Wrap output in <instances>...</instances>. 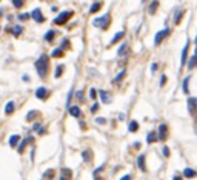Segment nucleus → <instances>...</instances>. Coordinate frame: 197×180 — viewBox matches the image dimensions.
I'll list each match as a JSON object with an SVG mask.
<instances>
[{
	"label": "nucleus",
	"mask_w": 197,
	"mask_h": 180,
	"mask_svg": "<svg viewBox=\"0 0 197 180\" xmlns=\"http://www.w3.org/2000/svg\"><path fill=\"white\" fill-rule=\"evenodd\" d=\"M34 66L37 69V74L40 75V77H46L48 74V69H49V56H46V54H42V56L36 60Z\"/></svg>",
	"instance_id": "f257e3e1"
},
{
	"label": "nucleus",
	"mask_w": 197,
	"mask_h": 180,
	"mask_svg": "<svg viewBox=\"0 0 197 180\" xmlns=\"http://www.w3.org/2000/svg\"><path fill=\"white\" fill-rule=\"evenodd\" d=\"M109 22H111V15L105 14V15H102V17H97V19L92 20V25H94L96 28H98V29H106Z\"/></svg>",
	"instance_id": "f03ea898"
},
{
	"label": "nucleus",
	"mask_w": 197,
	"mask_h": 180,
	"mask_svg": "<svg viewBox=\"0 0 197 180\" xmlns=\"http://www.w3.org/2000/svg\"><path fill=\"white\" fill-rule=\"evenodd\" d=\"M71 15H73V11H62V13L54 19V23L56 25H65L71 19Z\"/></svg>",
	"instance_id": "7ed1b4c3"
},
{
	"label": "nucleus",
	"mask_w": 197,
	"mask_h": 180,
	"mask_svg": "<svg viewBox=\"0 0 197 180\" xmlns=\"http://www.w3.org/2000/svg\"><path fill=\"white\" fill-rule=\"evenodd\" d=\"M169 34V28H165V29H162V31H159L156 37H154V45H160L162 40L165 39V37Z\"/></svg>",
	"instance_id": "20e7f679"
},
{
	"label": "nucleus",
	"mask_w": 197,
	"mask_h": 180,
	"mask_svg": "<svg viewBox=\"0 0 197 180\" xmlns=\"http://www.w3.org/2000/svg\"><path fill=\"white\" fill-rule=\"evenodd\" d=\"M48 96H49V91L45 88V86H40V88L36 89V97H37V99L45 100V99H48Z\"/></svg>",
	"instance_id": "39448f33"
},
{
	"label": "nucleus",
	"mask_w": 197,
	"mask_h": 180,
	"mask_svg": "<svg viewBox=\"0 0 197 180\" xmlns=\"http://www.w3.org/2000/svg\"><path fill=\"white\" fill-rule=\"evenodd\" d=\"M166 135H168V126L165 123H162L159 126V140L160 142H165L166 140Z\"/></svg>",
	"instance_id": "423d86ee"
},
{
	"label": "nucleus",
	"mask_w": 197,
	"mask_h": 180,
	"mask_svg": "<svg viewBox=\"0 0 197 180\" xmlns=\"http://www.w3.org/2000/svg\"><path fill=\"white\" fill-rule=\"evenodd\" d=\"M31 17L34 19L36 22H39V23H43V22H45V17H43L40 8H36L34 11H32V13H31Z\"/></svg>",
	"instance_id": "0eeeda50"
},
{
	"label": "nucleus",
	"mask_w": 197,
	"mask_h": 180,
	"mask_svg": "<svg viewBox=\"0 0 197 180\" xmlns=\"http://www.w3.org/2000/svg\"><path fill=\"white\" fill-rule=\"evenodd\" d=\"M188 110H189L191 114H194L197 111V99H194V97L188 99Z\"/></svg>",
	"instance_id": "6e6552de"
},
{
	"label": "nucleus",
	"mask_w": 197,
	"mask_h": 180,
	"mask_svg": "<svg viewBox=\"0 0 197 180\" xmlns=\"http://www.w3.org/2000/svg\"><path fill=\"white\" fill-rule=\"evenodd\" d=\"M98 96H100V99H102V102H103V103H111V100H112V97L109 96L106 91H103V89L98 91Z\"/></svg>",
	"instance_id": "1a4fd4ad"
},
{
	"label": "nucleus",
	"mask_w": 197,
	"mask_h": 180,
	"mask_svg": "<svg viewBox=\"0 0 197 180\" xmlns=\"http://www.w3.org/2000/svg\"><path fill=\"white\" fill-rule=\"evenodd\" d=\"M68 111H69V114L73 117H80V108L79 106H75V105H69V108H68Z\"/></svg>",
	"instance_id": "9d476101"
},
{
	"label": "nucleus",
	"mask_w": 197,
	"mask_h": 180,
	"mask_svg": "<svg viewBox=\"0 0 197 180\" xmlns=\"http://www.w3.org/2000/svg\"><path fill=\"white\" fill-rule=\"evenodd\" d=\"M183 176L187 179H194V177H197V171L191 170V168H185V170H183Z\"/></svg>",
	"instance_id": "9b49d317"
},
{
	"label": "nucleus",
	"mask_w": 197,
	"mask_h": 180,
	"mask_svg": "<svg viewBox=\"0 0 197 180\" xmlns=\"http://www.w3.org/2000/svg\"><path fill=\"white\" fill-rule=\"evenodd\" d=\"M137 166H139L143 172L146 171V166H145V156H143V154H140V156L137 157Z\"/></svg>",
	"instance_id": "f8f14e48"
},
{
	"label": "nucleus",
	"mask_w": 197,
	"mask_h": 180,
	"mask_svg": "<svg viewBox=\"0 0 197 180\" xmlns=\"http://www.w3.org/2000/svg\"><path fill=\"white\" fill-rule=\"evenodd\" d=\"M14 108H15L14 102H13V100H9V102L6 103V108H5V114H6V116H9V114H13V112H14Z\"/></svg>",
	"instance_id": "ddd939ff"
},
{
	"label": "nucleus",
	"mask_w": 197,
	"mask_h": 180,
	"mask_svg": "<svg viewBox=\"0 0 197 180\" xmlns=\"http://www.w3.org/2000/svg\"><path fill=\"white\" fill-rule=\"evenodd\" d=\"M39 111H36V110H32V111H29L28 114H26V120H28V122H32V120H36L37 117H39Z\"/></svg>",
	"instance_id": "4468645a"
},
{
	"label": "nucleus",
	"mask_w": 197,
	"mask_h": 180,
	"mask_svg": "<svg viewBox=\"0 0 197 180\" xmlns=\"http://www.w3.org/2000/svg\"><path fill=\"white\" fill-rule=\"evenodd\" d=\"M188 48H189V42H187V45L182 50V65L187 63V59H188Z\"/></svg>",
	"instance_id": "2eb2a0df"
},
{
	"label": "nucleus",
	"mask_w": 197,
	"mask_h": 180,
	"mask_svg": "<svg viewBox=\"0 0 197 180\" xmlns=\"http://www.w3.org/2000/svg\"><path fill=\"white\" fill-rule=\"evenodd\" d=\"M157 6H159V0H152L151 5H149V9H148V13H149L151 15H152V14H156Z\"/></svg>",
	"instance_id": "dca6fc26"
},
{
	"label": "nucleus",
	"mask_w": 197,
	"mask_h": 180,
	"mask_svg": "<svg viewBox=\"0 0 197 180\" xmlns=\"http://www.w3.org/2000/svg\"><path fill=\"white\" fill-rule=\"evenodd\" d=\"M156 140H159V134H156V133H149L146 135V142L148 143H154Z\"/></svg>",
	"instance_id": "f3484780"
},
{
	"label": "nucleus",
	"mask_w": 197,
	"mask_h": 180,
	"mask_svg": "<svg viewBox=\"0 0 197 180\" xmlns=\"http://www.w3.org/2000/svg\"><path fill=\"white\" fill-rule=\"evenodd\" d=\"M19 140H20V137H19V135H17V134L11 135V137H9V146H13V148H14V146H17V143H19Z\"/></svg>",
	"instance_id": "a211bd4d"
},
{
	"label": "nucleus",
	"mask_w": 197,
	"mask_h": 180,
	"mask_svg": "<svg viewBox=\"0 0 197 180\" xmlns=\"http://www.w3.org/2000/svg\"><path fill=\"white\" fill-rule=\"evenodd\" d=\"M123 36H125V31H119L117 34L112 37V40H111V43H109V45H114V43H117V42H119L120 39H122Z\"/></svg>",
	"instance_id": "6ab92c4d"
},
{
	"label": "nucleus",
	"mask_w": 197,
	"mask_h": 180,
	"mask_svg": "<svg viewBox=\"0 0 197 180\" xmlns=\"http://www.w3.org/2000/svg\"><path fill=\"white\" fill-rule=\"evenodd\" d=\"M137 129H139V123L136 122V120L129 122V126H128V131H129V133H136Z\"/></svg>",
	"instance_id": "aec40b11"
},
{
	"label": "nucleus",
	"mask_w": 197,
	"mask_h": 180,
	"mask_svg": "<svg viewBox=\"0 0 197 180\" xmlns=\"http://www.w3.org/2000/svg\"><path fill=\"white\" fill-rule=\"evenodd\" d=\"M54 36H56V31H54V29L46 31V34H45V40H46V42H52Z\"/></svg>",
	"instance_id": "412c9836"
},
{
	"label": "nucleus",
	"mask_w": 197,
	"mask_h": 180,
	"mask_svg": "<svg viewBox=\"0 0 197 180\" xmlns=\"http://www.w3.org/2000/svg\"><path fill=\"white\" fill-rule=\"evenodd\" d=\"M62 56H63V50H62V48H57V50H54L52 54H51V57H56V59L62 57Z\"/></svg>",
	"instance_id": "4be33fe9"
},
{
	"label": "nucleus",
	"mask_w": 197,
	"mask_h": 180,
	"mask_svg": "<svg viewBox=\"0 0 197 180\" xmlns=\"http://www.w3.org/2000/svg\"><path fill=\"white\" fill-rule=\"evenodd\" d=\"M28 142H32V137H28L26 140H23V142L20 143V146H19V152H20V154L23 152V149H25V146H26V143H28Z\"/></svg>",
	"instance_id": "5701e85b"
},
{
	"label": "nucleus",
	"mask_w": 197,
	"mask_h": 180,
	"mask_svg": "<svg viewBox=\"0 0 197 180\" xmlns=\"http://www.w3.org/2000/svg\"><path fill=\"white\" fill-rule=\"evenodd\" d=\"M100 6H102V3H100V2H96V3H92V6L89 8V13H97V11L100 9Z\"/></svg>",
	"instance_id": "b1692460"
},
{
	"label": "nucleus",
	"mask_w": 197,
	"mask_h": 180,
	"mask_svg": "<svg viewBox=\"0 0 197 180\" xmlns=\"http://www.w3.org/2000/svg\"><path fill=\"white\" fill-rule=\"evenodd\" d=\"M63 69H65V66H63V65H59V66L56 68V73H54V77H56V79H59V77H60V74L63 73Z\"/></svg>",
	"instance_id": "393cba45"
},
{
	"label": "nucleus",
	"mask_w": 197,
	"mask_h": 180,
	"mask_svg": "<svg viewBox=\"0 0 197 180\" xmlns=\"http://www.w3.org/2000/svg\"><path fill=\"white\" fill-rule=\"evenodd\" d=\"M126 50H128V43H122V46L119 48L117 54H119V56H122V54H125V52H126Z\"/></svg>",
	"instance_id": "a878e982"
},
{
	"label": "nucleus",
	"mask_w": 197,
	"mask_h": 180,
	"mask_svg": "<svg viewBox=\"0 0 197 180\" xmlns=\"http://www.w3.org/2000/svg\"><path fill=\"white\" fill-rule=\"evenodd\" d=\"M125 74H126V71H125V69H123V71H120V74L117 75L116 79H114V83H120V80H122V79L125 77Z\"/></svg>",
	"instance_id": "bb28decb"
},
{
	"label": "nucleus",
	"mask_w": 197,
	"mask_h": 180,
	"mask_svg": "<svg viewBox=\"0 0 197 180\" xmlns=\"http://www.w3.org/2000/svg\"><path fill=\"white\" fill-rule=\"evenodd\" d=\"M62 177H65V179H69L71 177V170H68V168H63L62 170Z\"/></svg>",
	"instance_id": "cd10ccee"
},
{
	"label": "nucleus",
	"mask_w": 197,
	"mask_h": 180,
	"mask_svg": "<svg viewBox=\"0 0 197 180\" xmlns=\"http://www.w3.org/2000/svg\"><path fill=\"white\" fill-rule=\"evenodd\" d=\"M13 32H14V36H20L22 32H23V28L17 25V26H14V28H13Z\"/></svg>",
	"instance_id": "c85d7f7f"
},
{
	"label": "nucleus",
	"mask_w": 197,
	"mask_h": 180,
	"mask_svg": "<svg viewBox=\"0 0 197 180\" xmlns=\"http://www.w3.org/2000/svg\"><path fill=\"white\" fill-rule=\"evenodd\" d=\"M82 156H83V160H86V162L91 160V151L89 149L88 151H83V152H82Z\"/></svg>",
	"instance_id": "c756f323"
},
{
	"label": "nucleus",
	"mask_w": 197,
	"mask_h": 180,
	"mask_svg": "<svg viewBox=\"0 0 197 180\" xmlns=\"http://www.w3.org/2000/svg\"><path fill=\"white\" fill-rule=\"evenodd\" d=\"M182 15H183V9L177 11V13H176V17H174V22H176V23H179L180 19H182Z\"/></svg>",
	"instance_id": "7c9ffc66"
},
{
	"label": "nucleus",
	"mask_w": 197,
	"mask_h": 180,
	"mask_svg": "<svg viewBox=\"0 0 197 180\" xmlns=\"http://www.w3.org/2000/svg\"><path fill=\"white\" fill-rule=\"evenodd\" d=\"M43 177L51 180V179L54 177V171H52V170H48V171H45V174H43Z\"/></svg>",
	"instance_id": "2f4dec72"
},
{
	"label": "nucleus",
	"mask_w": 197,
	"mask_h": 180,
	"mask_svg": "<svg viewBox=\"0 0 197 180\" xmlns=\"http://www.w3.org/2000/svg\"><path fill=\"white\" fill-rule=\"evenodd\" d=\"M11 2H13V5L15 8H22V6H23V0H11Z\"/></svg>",
	"instance_id": "473e14b6"
},
{
	"label": "nucleus",
	"mask_w": 197,
	"mask_h": 180,
	"mask_svg": "<svg viewBox=\"0 0 197 180\" xmlns=\"http://www.w3.org/2000/svg\"><path fill=\"white\" fill-rule=\"evenodd\" d=\"M29 15H31V14H26V13H25V14H20V15H19V20L25 22V20H28V19H29Z\"/></svg>",
	"instance_id": "72a5a7b5"
},
{
	"label": "nucleus",
	"mask_w": 197,
	"mask_h": 180,
	"mask_svg": "<svg viewBox=\"0 0 197 180\" xmlns=\"http://www.w3.org/2000/svg\"><path fill=\"white\" fill-rule=\"evenodd\" d=\"M188 82H189V77H187L183 80V91L185 92H188Z\"/></svg>",
	"instance_id": "f704fd0d"
},
{
	"label": "nucleus",
	"mask_w": 197,
	"mask_h": 180,
	"mask_svg": "<svg viewBox=\"0 0 197 180\" xmlns=\"http://www.w3.org/2000/svg\"><path fill=\"white\" fill-rule=\"evenodd\" d=\"M89 97H91V99H96V97H97V91L94 88L89 89Z\"/></svg>",
	"instance_id": "c9c22d12"
},
{
	"label": "nucleus",
	"mask_w": 197,
	"mask_h": 180,
	"mask_svg": "<svg viewBox=\"0 0 197 180\" xmlns=\"http://www.w3.org/2000/svg\"><path fill=\"white\" fill-rule=\"evenodd\" d=\"M162 152H163V156H165V157H169V148H168V146H163Z\"/></svg>",
	"instance_id": "e433bc0d"
},
{
	"label": "nucleus",
	"mask_w": 197,
	"mask_h": 180,
	"mask_svg": "<svg viewBox=\"0 0 197 180\" xmlns=\"http://www.w3.org/2000/svg\"><path fill=\"white\" fill-rule=\"evenodd\" d=\"M98 108H100V106H98V103H94V105L91 106V112H92V114H94V112H97V110H98Z\"/></svg>",
	"instance_id": "4c0bfd02"
},
{
	"label": "nucleus",
	"mask_w": 197,
	"mask_h": 180,
	"mask_svg": "<svg viewBox=\"0 0 197 180\" xmlns=\"http://www.w3.org/2000/svg\"><path fill=\"white\" fill-rule=\"evenodd\" d=\"M96 123H100V125H103V123H106V120L103 119V117H97V119H96Z\"/></svg>",
	"instance_id": "58836bf2"
},
{
	"label": "nucleus",
	"mask_w": 197,
	"mask_h": 180,
	"mask_svg": "<svg viewBox=\"0 0 197 180\" xmlns=\"http://www.w3.org/2000/svg\"><path fill=\"white\" fill-rule=\"evenodd\" d=\"M77 99H79L80 102H83V91H79V92H77Z\"/></svg>",
	"instance_id": "ea45409f"
},
{
	"label": "nucleus",
	"mask_w": 197,
	"mask_h": 180,
	"mask_svg": "<svg viewBox=\"0 0 197 180\" xmlns=\"http://www.w3.org/2000/svg\"><path fill=\"white\" fill-rule=\"evenodd\" d=\"M166 83V75H162V79H160V86H163Z\"/></svg>",
	"instance_id": "a19ab883"
},
{
	"label": "nucleus",
	"mask_w": 197,
	"mask_h": 180,
	"mask_svg": "<svg viewBox=\"0 0 197 180\" xmlns=\"http://www.w3.org/2000/svg\"><path fill=\"white\" fill-rule=\"evenodd\" d=\"M156 69H157V63H152V65H151V71H152V73H154Z\"/></svg>",
	"instance_id": "79ce46f5"
},
{
	"label": "nucleus",
	"mask_w": 197,
	"mask_h": 180,
	"mask_svg": "<svg viewBox=\"0 0 197 180\" xmlns=\"http://www.w3.org/2000/svg\"><path fill=\"white\" fill-rule=\"evenodd\" d=\"M22 80H23V82H29V75H23V77H22Z\"/></svg>",
	"instance_id": "37998d69"
},
{
	"label": "nucleus",
	"mask_w": 197,
	"mask_h": 180,
	"mask_svg": "<svg viewBox=\"0 0 197 180\" xmlns=\"http://www.w3.org/2000/svg\"><path fill=\"white\" fill-rule=\"evenodd\" d=\"M120 180H133V179H131V176H123Z\"/></svg>",
	"instance_id": "c03bdc74"
},
{
	"label": "nucleus",
	"mask_w": 197,
	"mask_h": 180,
	"mask_svg": "<svg viewBox=\"0 0 197 180\" xmlns=\"http://www.w3.org/2000/svg\"><path fill=\"white\" fill-rule=\"evenodd\" d=\"M173 180H182V176H179V174H177V176H174Z\"/></svg>",
	"instance_id": "a18cd8bd"
},
{
	"label": "nucleus",
	"mask_w": 197,
	"mask_h": 180,
	"mask_svg": "<svg viewBox=\"0 0 197 180\" xmlns=\"http://www.w3.org/2000/svg\"><path fill=\"white\" fill-rule=\"evenodd\" d=\"M3 14V9H0V15H2Z\"/></svg>",
	"instance_id": "49530a36"
},
{
	"label": "nucleus",
	"mask_w": 197,
	"mask_h": 180,
	"mask_svg": "<svg viewBox=\"0 0 197 180\" xmlns=\"http://www.w3.org/2000/svg\"><path fill=\"white\" fill-rule=\"evenodd\" d=\"M60 180H66V179H65V177H60Z\"/></svg>",
	"instance_id": "de8ad7c7"
},
{
	"label": "nucleus",
	"mask_w": 197,
	"mask_h": 180,
	"mask_svg": "<svg viewBox=\"0 0 197 180\" xmlns=\"http://www.w3.org/2000/svg\"><path fill=\"white\" fill-rule=\"evenodd\" d=\"M142 2H145V0H142Z\"/></svg>",
	"instance_id": "09e8293b"
},
{
	"label": "nucleus",
	"mask_w": 197,
	"mask_h": 180,
	"mask_svg": "<svg viewBox=\"0 0 197 180\" xmlns=\"http://www.w3.org/2000/svg\"><path fill=\"white\" fill-rule=\"evenodd\" d=\"M0 29H2V28H0Z\"/></svg>",
	"instance_id": "8fccbe9b"
}]
</instances>
